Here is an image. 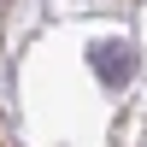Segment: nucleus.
<instances>
[{"label": "nucleus", "mask_w": 147, "mask_h": 147, "mask_svg": "<svg viewBox=\"0 0 147 147\" xmlns=\"http://www.w3.org/2000/svg\"><path fill=\"white\" fill-rule=\"evenodd\" d=\"M88 65L94 77H100V88H129V77H136V47L129 41H112V35H100V41L88 47Z\"/></svg>", "instance_id": "f257e3e1"}]
</instances>
